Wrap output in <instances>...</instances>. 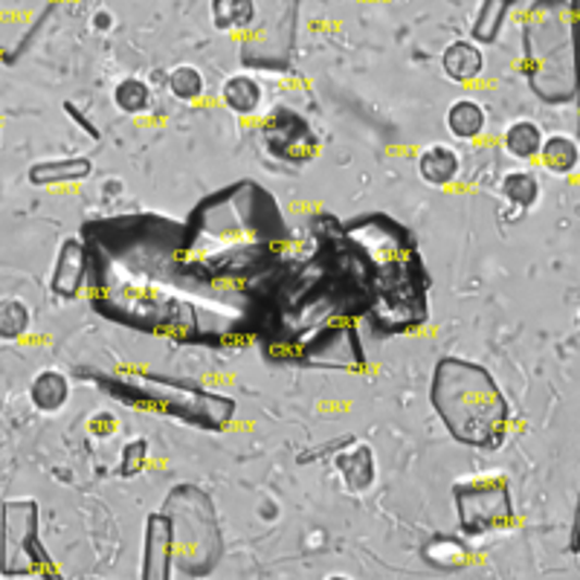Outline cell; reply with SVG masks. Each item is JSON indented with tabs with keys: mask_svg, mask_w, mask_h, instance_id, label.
Masks as SVG:
<instances>
[{
	"mask_svg": "<svg viewBox=\"0 0 580 580\" xmlns=\"http://www.w3.org/2000/svg\"><path fill=\"white\" fill-rule=\"evenodd\" d=\"M430 398L453 439L470 447L499 442L511 418V407L494 378L459 357H444L435 366Z\"/></svg>",
	"mask_w": 580,
	"mask_h": 580,
	"instance_id": "6da1fadb",
	"label": "cell"
},
{
	"mask_svg": "<svg viewBox=\"0 0 580 580\" xmlns=\"http://www.w3.org/2000/svg\"><path fill=\"white\" fill-rule=\"evenodd\" d=\"M575 7L569 0H538L526 15V64L534 94L546 102L575 99Z\"/></svg>",
	"mask_w": 580,
	"mask_h": 580,
	"instance_id": "7a4b0ae2",
	"label": "cell"
},
{
	"mask_svg": "<svg viewBox=\"0 0 580 580\" xmlns=\"http://www.w3.org/2000/svg\"><path fill=\"white\" fill-rule=\"evenodd\" d=\"M256 33L244 41L242 61L247 67L276 73L291 64L299 24V0H256Z\"/></svg>",
	"mask_w": 580,
	"mask_h": 580,
	"instance_id": "3957f363",
	"label": "cell"
},
{
	"mask_svg": "<svg viewBox=\"0 0 580 580\" xmlns=\"http://www.w3.org/2000/svg\"><path fill=\"white\" fill-rule=\"evenodd\" d=\"M50 569V555L38 538V505L33 499H12L0 514V572L35 575Z\"/></svg>",
	"mask_w": 580,
	"mask_h": 580,
	"instance_id": "277c9868",
	"label": "cell"
},
{
	"mask_svg": "<svg viewBox=\"0 0 580 580\" xmlns=\"http://www.w3.org/2000/svg\"><path fill=\"white\" fill-rule=\"evenodd\" d=\"M459 508V526L470 538H482L491 531L505 529L514 520L511 488L505 477H482L461 482L453 491Z\"/></svg>",
	"mask_w": 580,
	"mask_h": 580,
	"instance_id": "5b68a950",
	"label": "cell"
},
{
	"mask_svg": "<svg viewBox=\"0 0 580 580\" xmlns=\"http://www.w3.org/2000/svg\"><path fill=\"white\" fill-rule=\"evenodd\" d=\"M61 0H0V61L12 67L35 44Z\"/></svg>",
	"mask_w": 580,
	"mask_h": 580,
	"instance_id": "8992f818",
	"label": "cell"
},
{
	"mask_svg": "<svg viewBox=\"0 0 580 580\" xmlns=\"http://www.w3.org/2000/svg\"><path fill=\"white\" fill-rule=\"evenodd\" d=\"M264 139L270 151L291 163H303L313 155V134L308 131V122L291 108H273L264 120Z\"/></svg>",
	"mask_w": 580,
	"mask_h": 580,
	"instance_id": "52a82bcc",
	"label": "cell"
},
{
	"mask_svg": "<svg viewBox=\"0 0 580 580\" xmlns=\"http://www.w3.org/2000/svg\"><path fill=\"white\" fill-rule=\"evenodd\" d=\"M87 268H90V250L82 238H64L55 256L50 287L59 299H76L82 285L87 282Z\"/></svg>",
	"mask_w": 580,
	"mask_h": 580,
	"instance_id": "ba28073f",
	"label": "cell"
},
{
	"mask_svg": "<svg viewBox=\"0 0 580 580\" xmlns=\"http://www.w3.org/2000/svg\"><path fill=\"white\" fill-rule=\"evenodd\" d=\"M94 163L87 157H64V160H41L29 165V183L33 186H61V183H78L90 177Z\"/></svg>",
	"mask_w": 580,
	"mask_h": 580,
	"instance_id": "9c48e42d",
	"label": "cell"
},
{
	"mask_svg": "<svg viewBox=\"0 0 580 580\" xmlns=\"http://www.w3.org/2000/svg\"><path fill=\"white\" fill-rule=\"evenodd\" d=\"M337 470L340 477H343V485L348 491H369L374 485V453L369 444L357 442L351 444L348 451H343L337 456Z\"/></svg>",
	"mask_w": 580,
	"mask_h": 580,
	"instance_id": "30bf717a",
	"label": "cell"
},
{
	"mask_svg": "<svg viewBox=\"0 0 580 580\" xmlns=\"http://www.w3.org/2000/svg\"><path fill=\"white\" fill-rule=\"evenodd\" d=\"M442 67L453 82H473L477 76H482L485 70V55L477 47V41H453L444 47L442 52Z\"/></svg>",
	"mask_w": 580,
	"mask_h": 580,
	"instance_id": "8fae6325",
	"label": "cell"
},
{
	"mask_svg": "<svg viewBox=\"0 0 580 580\" xmlns=\"http://www.w3.org/2000/svg\"><path fill=\"white\" fill-rule=\"evenodd\" d=\"M172 546H174V531L172 522L165 514H155L148 520V534H146V569L143 575L151 578V569L155 564H160V578H169V557H172Z\"/></svg>",
	"mask_w": 580,
	"mask_h": 580,
	"instance_id": "7c38bea8",
	"label": "cell"
},
{
	"mask_svg": "<svg viewBox=\"0 0 580 580\" xmlns=\"http://www.w3.org/2000/svg\"><path fill=\"white\" fill-rule=\"evenodd\" d=\"M459 155H456L451 146H442V143H435V146L424 148V151L418 155V174H421L424 183H430V186H447V183L459 177Z\"/></svg>",
	"mask_w": 580,
	"mask_h": 580,
	"instance_id": "4fadbf2b",
	"label": "cell"
},
{
	"mask_svg": "<svg viewBox=\"0 0 580 580\" xmlns=\"http://www.w3.org/2000/svg\"><path fill=\"white\" fill-rule=\"evenodd\" d=\"M70 398V381L55 369H44L35 374V381L29 383V400L38 412H59Z\"/></svg>",
	"mask_w": 580,
	"mask_h": 580,
	"instance_id": "5bb4252c",
	"label": "cell"
},
{
	"mask_svg": "<svg viewBox=\"0 0 580 580\" xmlns=\"http://www.w3.org/2000/svg\"><path fill=\"white\" fill-rule=\"evenodd\" d=\"M488 125L485 108L477 99H456L447 108V128L456 139H477Z\"/></svg>",
	"mask_w": 580,
	"mask_h": 580,
	"instance_id": "9a60e30c",
	"label": "cell"
},
{
	"mask_svg": "<svg viewBox=\"0 0 580 580\" xmlns=\"http://www.w3.org/2000/svg\"><path fill=\"white\" fill-rule=\"evenodd\" d=\"M221 99L238 116H250L261 104V85L252 76L238 73V76L226 78L224 87H221Z\"/></svg>",
	"mask_w": 580,
	"mask_h": 580,
	"instance_id": "2e32d148",
	"label": "cell"
},
{
	"mask_svg": "<svg viewBox=\"0 0 580 580\" xmlns=\"http://www.w3.org/2000/svg\"><path fill=\"white\" fill-rule=\"evenodd\" d=\"M517 3L520 0H482L477 21H473V38L479 44H494Z\"/></svg>",
	"mask_w": 580,
	"mask_h": 580,
	"instance_id": "e0dca14e",
	"label": "cell"
},
{
	"mask_svg": "<svg viewBox=\"0 0 580 580\" xmlns=\"http://www.w3.org/2000/svg\"><path fill=\"white\" fill-rule=\"evenodd\" d=\"M505 148L508 155L517 157V160H534L540 155V146H543V131H540L538 122L531 120H517L508 125L505 131Z\"/></svg>",
	"mask_w": 580,
	"mask_h": 580,
	"instance_id": "ac0fdd59",
	"label": "cell"
},
{
	"mask_svg": "<svg viewBox=\"0 0 580 580\" xmlns=\"http://www.w3.org/2000/svg\"><path fill=\"white\" fill-rule=\"evenodd\" d=\"M540 155H543V163L552 174H572L578 169V143L572 137H566V134H555V137L543 139V146H540Z\"/></svg>",
	"mask_w": 580,
	"mask_h": 580,
	"instance_id": "d6986e66",
	"label": "cell"
},
{
	"mask_svg": "<svg viewBox=\"0 0 580 580\" xmlns=\"http://www.w3.org/2000/svg\"><path fill=\"white\" fill-rule=\"evenodd\" d=\"M256 17V0H212V24L221 33L250 29Z\"/></svg>",
	"mask_w": 580,
	"mask_h": 580,
	"instance_id": "ffe728a7",
	"label": "cell"
},
{
	"mask_svg": "<svg viewBox=\"0 0 580 580\" xmlns=\"http://www.w3.org/2000/svg\"><path fill=\"white\" fill-rule=\"evenodd\" d=\"M113 104L128 116L146 113L148 104H151V87L143 78H122L120 85L113 87Z\"/></svg>",
	"mask_w": 580,
	"mask_h": 580,
	"instance_id": "44dd1931",
	"label": "cell"
},
{
	"mask_svg": "<svg viewBox=\"0 0 580 580\" xmlns=\"http://www.w3.org/2000/svg\"><path fill=\"white\" fill-rule=\"evenodd\" d=\"M505 200L517 209H531L540 198V181L531 172H511L503 177Z\"/></svg>",
	"mask_w": 580,
	"mask_h": 580,
	"instance_id": "7402d4cb",
	"label": "cell"
},
{
	"mask_svg": "<svg viewBox=\"0 0 580 580\" xmlns=\"http://www.w3.org/2000/svg\"><path fill=\"white\" fill-rule=\"evenodd\" d=\"M29 331V308L15 296L0 299V340L3 343H15Z\"/></svg>",
	"mask_w": 580,
	"mask_h": 580,
	"instance_id": "603a6c76",
	"label": "cell"
},
{
	"mask_svg": "<svg viewBox=\"0 0 580 580\" xmlns=\"http://www.w3.org/2000/svg\"><path fill=\"white\" fill-rule=\"evenodd\" d=\"M424 557L433 566H442V569H459L468 560V548L453 538H433L424 546Z\"/></svg>",
	"mask_w": 580,
	"mask_h": 580,
	"instance_id": "cb8c5ba5",
	"label": "cell"
},
{
	"mask_svg": "<svg viewBox=\"0 0 580 580\" xmlns=\"http://www.w3.org/2000/svg\"><path fill=\"white\" fill-rule=\"evenodd\" d=\"M203 76H200L198 67H192V64H181V67H174L169 73V90H172L177 99L183 102H192V99H200L203 96Z\"/></svg>",
	"mask_w": 580,
	"mask_h": 580,
	"instance_id": "d4e9b609",
	"label": "cell"
},
{
	"mask_svg": "<svg viewBox=\"0 0 580 580\" xmlns=\"http://www.w3.org/2000/svg\"><path fill=\"white\" fill-rule=\"evenodd\" d=\"M146 453H148V442L146 439H134L122 447V459H120V473L122 477H134L137 470H143L146 465Z\"/></svg>",
	"mask_w": 580,
	"mask_h": 580,
	"instance_id": "484cf974",
	"label": "cell"
},
{
	"mask_svg": "<svg viewBox=\"0 0 580 580\" xmlns=\"http://www.w3.org/2000/svg\"><path fill=\"white\" fill-rule=\"evenodd\" d=\"M64 111H67V113H70V120L76 122V125H82V128H85L87 134H90V137L99 139V128H96L94 122H87V116H85V113H82V111H78L76 104H70V102H67V104H64Z\"/></svg>",
	"mask_w": 580,
	"mask_h": 580,
	"instance_id": "4316f807",
	"label": "cell"
},
{
	"mask_svg": "<svg viewBox=\"0 0 580 580\" xmlns=\"http://www.w3.org/2000/svg\"><path fill=\"white\" fill-rule=\"evenodd\" d=\"M113 430H116V421H113L108 412H99V416L90 421V433L94 435H108V433H113Z\"/></svg>",
	"mask_w": 580,
	"mask_h": 580,
	"instance_id": "83f0119b",
	"label": "cell"
},
{
	"mask_svg": "<svg viewBox=\"0 0 580 580\" xmlns=\"http://www.w3.org/2000/svg\"><path fill=\"white\" fill-rule=\"evenodd\" d=\"M94 24H96V29H111L113 17L108 15V12H96V15H94Z\"/></svg>",
	"mask_w": 580,
	"mask_h": 580,
	"instance_id": "f1b7e54d",
	"label": "cell"
}]
</instances>
